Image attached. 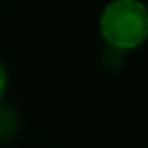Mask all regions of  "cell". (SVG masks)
I'll use <instances>...</instances> for the list:
<instances>
[{
	"label": "cell",
	"instance_id": "3957f363",
	"mask_svg": "<svg viewBox=\"0 0 148 148\" xmlns=\"http://www.w3.org/2000/svg\"><path fill=\"white\" fill-rule=\"evenodd\" d=\"M126 61V53L124 51H118L114 47H106L103 53H101V63L108 67V69H120Z\"/></svg>",
	"mask_w": 148,
	"mask_h": 148
},
{
	"label": "cell",
	"instance_id": "6da1fadb",
	"mask_svg": "<svg viewBox=\"0 0 148 148\" xmlns=\"http://www.w3.org/2000/svg\"><path fill=\"white\" fill-rule=\"evenodd\" d=\"M97 27L106 47L134 51L148 39V6L142 0H112L101 10Z\"/></svg>",
	"mask_w": 148,
	"mask_h": 148
},
{
	"label": "cell",
	"instance_id": "277c9868",
	"mask_svg": "<svg viewBox=\"0 0 148 148\" xmlns=\"http://www.w3.org/2000/svg\"><path fill=\"white\" fill-rule=\"evenodd\" d=\"M6 89H8V73H6L4 63L0 61V101H2V97L6 95Z\"/></svg>",
	"mask_w": 148,
	"mask_h": 148
},
{
	"label": "cell",
	"instance_id": "7a4b0ae2",
	"mask_svg": "<svg viewBox=\"0 0 148 148\" xmlns=\"http://www.w3.org/2000/svg\"><path fill=\"white\" fill-rule=\"evenodd\" d=\"M21 128L18 112L12 106L0 101V140H12Z\"/></svg>",
	"mask_w": 148,
	"mask_h": 148
}]
</instances>
